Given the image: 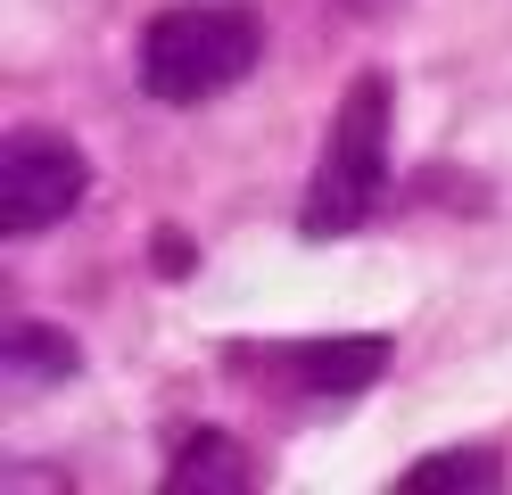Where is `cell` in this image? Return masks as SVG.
Returning a JSON list of instances; mask_svg holds the SVG:
<instances>
[{"label":"cell","instance_id":"6da1fadb","mask_svg":"<svg viewBox=\"0 0 512 495\" xmlns=\"http://www.w3.org/2000/svg\"><path fill=\"white\" fill-rule=\"evenodd\" d=\"M256 50H265V17L248 0H190L141 25V91L157 108H207L215 91H232Z\"/></svg>","mask_w":512,"mask_h":495},{"label":"cell","instance_id":"7a4b0ae2","mask_svg":"<svg viewBox=\"0 0 512 495\" xmlns=\"http://www.w3.org/2000/svg\"><path fill=\"white\" fill-rule=\"evenodd\" d=\"M389 190V75L364 66L356 83L339 91V116L323 132V165L298 198V231L306 240H347Z\"/></svg>","mask_w":512,"mask_h":495},{"label":"cell","instance_id":"3957f363","mask_svg":"<svg viewBox=\"0 0 512 495\" xmlns=\"http://www.w3.org/2000/svg\"><path fill=\"white\" fill-rule=\"evenodd\" d=\"M83 190H91V165L67 132H9V149H0V231L9 240L67 223Z\"/></svg>","mask_w":512,"mask_h":495},{"label":"cell","instance_id":"277c9868","mask_svg":"<svg viewBox=\"0 0 512 495\" xmlns=\"http://www.w3.org/2000/svg\"><path fill=\"white\" fill-rule=\"evenodd\" d=\"M389 339H290V347H265V363L281 372V388H298V396H356L372 388L380 372H389Z\"/></svg>","mask_w":512,"mask_h":495},{"label":"cell","instance_id":"5b68a950","mask_svg":"<svg viewBox=\"0 0 512 495\" xmlns=\"http://www.w3.org/2000/svg\"><path fill=\"white\" fill-rule=\"evenodd\" d=\"M166 487L174 495H240V487H256V462L232 446V429H190L182 454L166 462Z\"/></svg>","mask_w":512,"mask_h":495},{"label":"cell","instance_id":"8992f818","mask_svg":"<svg viewBox=\"0 0 512 495\" xmlns=\"http://www.w3.org/2000/svg\"><path fill=\"white\" fill-rule=\"evenodd\" d=\"M496 479H504V454L496 446H446V454H422V462L397 471L405 495H488Z\"/></svg>","mask_w":512,"mask_h":495},{"label":"cell","instance_id":"52a82bcc","mask_svg":"<svg viewBox=\"0 0 512 495\" xmlns=\"http://www.w3.org/2000/svg\"><path fill=\"white\" fill-rule=\"evenodd\" d=\"M75 339H67V330H50V322H9V380L25 388V380H75Z\"/></svg>","mask_w":512,"mask_h":495},{"label":"cell","instance_id":"ba28073f","mask_svg":"<svg viewBox=\"0 0 512 495\" xmlns=\"http://www.w3.org/2000/svg\"><path fill=\"white\" fill-rule=\"evenodd\" d=\"M347 9H389V0H347Z\"/></svg>","mask_w":512,"mask_h":495}]
</instances>
